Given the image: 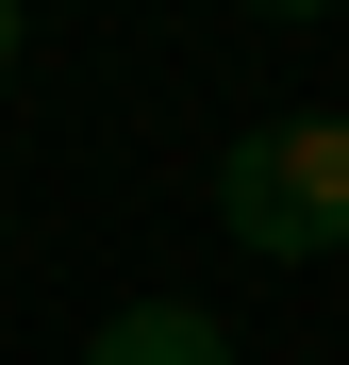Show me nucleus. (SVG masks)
<instances>
[{
    "mask_svg": "<svg viewBox=\"0 0 349 365\" xmlns=\"http://www.w3.org/2000/svg\"><path fill=\"white\" fill-rule=\"evenodd\" d=\"M84 365H233V349H216L200 299H133V316H100V349H84Z\"/></svg>",
    "mask_w": 349,
    "mask_h": 365,
    "instance_id": "f03ea898",
    "label": "nucleus"
},
{
    "mask_svg": "<svg viewBox=\"0 0 349 365\" xmlns=\"http://www.w3.org/2000/svg\"><path fill=\"white\" fill-rule=\"evenodd\" d=\"M0 67H17V0H0Z\"/></svg>",
    "mask_w": 349,
    "mask_h": 365,
    "instance_id": "7ed1b4c3",
    "label": "nucleus"
},
{
    "mask_svg": "<svg viewBox=\"0 0 349 365\" xmlns=\"http://www.w3.org/2000/svg\"><path fill=\"white\" fill-rule=\"evenodd\" d=\"M216 232L266 266H316L349 250V116H266V133H233L216 166Z\"/></svg>",
    "mask_w": 349,
    "mask_h": 365,
    "instance_id": "f257e3e1",
    "label": "nucleus"
}]
</instances>
